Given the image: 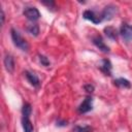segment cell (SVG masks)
<instances>
[{
    "instance_id": "6da1fadb",
    "label": "cell",
    "mask_w": 132,
    "mask_h": 132,
    "mask_svg": "<svg viewBox=\"0 0 132 132\" xmlns=\"http://www.w3.org/2000/svg\"><path fill=\"white\" fill-rule=\"evenodd\" d=\"M10 32H11V38H12L13 44H14L16 47H19L20 50H22L23 52H28L30 46H29V43L27 42V40L24 39V38L21 36V34H20L16 30L11 29Z\"/></svg>"
},
{
    "instance_id": "7a4b0ae2",
    "label": "cell",
    "mask_w": 132,
    "mask_h": 132,
    "mask_svg": "<svg viewBox=\"0 0 132 132\" xmlns=\"http://www.w3.org/2000/svg\"><path fill=\"white\" fill-rule=\"evenodd\" d=\"M23 13H24V15H25L28 20H30V21H32V22L37 21V20L40 18V12H39V10H38L36 7H33V6H27V7H25Z\"/></svg>"
},
{
    "instance_id": "8992f818",
    "label": "cell",
    "mask_w": 132,
    "mask_h": 132,
    "mask_svg": "<svg viewBox=\"0 0 132 132\" xmlns=\"http://www.w3.org/2000/svg\"><path fill=\"white\" fill-rule=\"evenodd\" d=\"M116 12H117V7L113 5H108L103 9V11L101 12L100 15H101L102 21L103 20H111L113 18V15L116 14Z\"/></svg>"
},
{
    "instance_id": "4fadbf2b",
    "label": "cell",
    "mask_w": 132,
    "mask_h": 132,
    "mask_svg": "<svg viewBox=\"0 0 132 132\" xmlns=\"http://www.w3.org/2000/svg\"><path fill=\"white\" fill-rule=\"evenodd\" d=\"M104 32L106 34V36L110 39H117L118 37V33H117V30L113 28V27H105L104 28Z\"/></svg>"
},
{
    "instance_id": "9c48e42d",
    "label": "cell",
    "mask_w": 132,
    "mask_h": 132,
    "mask_svg": "<svg viewBox=\"0 0 132 132\" xmlns=\"http://www.w3.org/2000/svg\"><path fill=\"white\" fill-rule=\"evenodd\" d=\"M25 75L28 79V81L33 86V87H38L40 85V81H39V78L37 77L36 74H34L33 72H30V71H26L25 72Z\"/></svg>"
},
{
    "instance_id": "ac0fdd59",
    "label": "cell",
    "mask_w": 132,
    "mask_h": 132,
    "mask_svg": "<svg viewBox=\"0 0 132 132\" xmlns=\"http://www.w3.org/2000/svg\"><path fill=\"white\" fill-rule=\"evenodd\" d=\"M85 90L88 92V93H92L94 91V87L92 85H86L85 86Z\"/></svg>"
},
{
    "instance_id": "5bb4252c",
    "label": "cell",
    "mask_w": 132,
    "mask_h": 132,
    "mask_svg": "<svg viewBox=\"0 0 132 132\" xmlns=\"http://www.w3.org/2000/svg\"><path fill=\"white\" fill-rule=\"evenodd\" d=\"M27 30L30 34H32L34 36H37L39 34V26L37 24H30L27 27Z\"/></svg>"
},
{
    "instance_id": "277c9868",
    "label": "cell",
    "mask_w": 132,
    "mask_h": 132,
    "mask_svg": "<svg viewBox=\"0 0 132 132\" xmlns=\"http://www.w3.org/2000/svg\"><path fill=\"white\" fill-rule=\"evenodd\" d=\"M120 33L126 41H131L132 40V26L131 25L126 24V23L122 24L121 29H120Z\"/></svg>"
},
{
    "instance_id": "e0dca14e",
    "label": "cell",
    "mask_w": 132,
    "mask_h": 132,
    "mask_svg": "<svg viewBox=\"0 0 132 132\" xmlns=\"http://www.w3.org/2000/svg\"><path fill=\"white\" fill-rule=\"evenodd\" d=\"M39 61H40V63L43 65V66H48L50 65V61H48V59L46 58V57H44V56H39Z\"/></svg>"
},
{
    "instance_id": "30bf717a",
    "label": "cell",
    "mask_w": 132,
    "mask_h": 132,
    "mask_svg": "<svg viewBox=\"0 0 132 132\" xmlns=\"http://www.w3.org/2000/svg\"><path fill=\"white\" fill-rule=\"evenodd\" d=\"M111 63L109 60L104 59L102 61V65L100 66V70L105 74V75H111Z\"/></svg>"
},
{
    "instance_id": "3957f363",
    "label": "cell",
    "mask_w": 132,
    "mask_h": 132,
    "mask_svg": "<svg viewBox=\"0 0 132 132\" xmlns=\"http://www.w3.org/2000/svg\"><path fill=\"white\" fill-rule=\"evenodd\" d=\"M92 108H93V98L91 96H87L78 106V111L80 113H86L92 110Z\"/></svg>"
},
{
    "instance_id": "7c38bea8",
    "label": "cell",
    "mask_w": 132,
    "mask_h": 132,
    "mask_svg": "<svg viewBox=\"0 0 132 132\" xmlns=\"http://www.w3.org/2000/svg\"><path fill=\"white\" fill-rule=\"evenodd\" d=\"M114 85L117 87H121V88H125V89H129L131 88V82L126 79V78H118V79H114Z\"/></svg>"
},
{
    "instance_id": "9a60e30c",
    "label": "cell",
    "mask_w": 132,
    "mask_h": 132,
    "mask_svg": "<svg viewBox=\"0 0 132 132\" xmlns=\"http://www.w3.org/2000/svg\"><path fill=\"white\" fill-rule=\"evenodd\" d=\"M32 112V107L29 103H25L22 107V113H23V117L24 118H29L30 114Z\"/></svg>"
},
{
    "instance_id": "8fae6325",
    "label": "cell",
    "mask_w": 132,
    "mask_h": 132,
    "mask_svg": "<svg viewBox=\"0 0 132 132\" xmlns=\"http://www.w3.org/2000/svg\"><path fill=\"white\" fill-rule=\"evenodd\" d=\"M22 126H23V129H24V132H33V125L30 121L29 118H24L22 119Z\"/></svg>"
},
{
    "instance_id": "d6986e66",
    "label": "cell",
    "mask_w": 132,
    "mask_h": 132,
    "mask_svg": "<svg viewBox=\"0 0 132 132\" xmlns=\"http://www.w3.org/2000/svg\"><path fill=\"white\" fill-rule=\"evenodd\" d=\"M4 11H3V9H1V24L3 25L4 24Z\"/></svg>"
},
{
    "instance_id": "ffe728a7",
    "label": "cell",
    "mask_w": 132,
    "mask_h": 132,
    "mask_svg": "<svg viewBox=\"0 0 132 132\" xmlns=\"http://www.w3.org/2000/svg\"><path fill=\"white\" fill-rule=\"evenodd\" d=\"M57 125L58 126H66L67 125V122L63 121V122H57Z\"/></svg>"
},
{
    "instance_id": "52a82bcc",
    "label": "cell",
    "mask_w": 132,
    "mask_h": 132,
    "mask_svg": "<svg viewBox=\"0 0 132 132\" xmlns=\"http://www.w3.org/2000/svg\"><path fill=\"white\" fill-rule=\"evenodd\" d=\"M93 43H94L100 51H102L103 53H108V52H109V47L105 44V42L103 41V39H102L101 36L97 35V36L93 37Z\"/></svg>"
},
{
    "instance_id": "ba28073f",
    "label": "cell",
    "mask_w": 132,
    "mask_h": 132,
    "mask_svg": "<svg viewBox=\"0 0 132 132\" xmlns=\"http://www.w3.org/2000/svg\"><path fill=\"white\" fill-rule=\"evenodd\" d=\"M4 66H5V69L12 73L13 70H14V59L11 55H6L5 58H4Z\"/></svg>"
},
{
    "instance_id": "5b68a950",
    "label": "cell",
    "mask_w": 132,
    "mask_h": 132,
    "mask_svg": "<svg viewBox=\"0 0 132 132\" xmlns=\"http://www.w3.org/2000/svg\"><path fill=\"white\" fill-rule=\"evenodd\" d=\"M82 16H84V19H86L88 21H91L94 24H99V23L102 22L101 15L100 14H97L93 10H85L84 13H82Z\"/></svg>"
},
{
    "instance_id": "2e32d148",
    "label": "cell",
    "mask_w": 132,
    "mask_h": 132,
    "mask_svg": "<svg viewBox=\"0 0 132 132\" xmlns=\"http://www.w3.org/2000/svg\"><path fill=\"white\" fill-rule=\"evenodd\" d=\"M92 131V128L90 126H76L74 128V132H91Z\"/></svg>"
}]
</instances>
